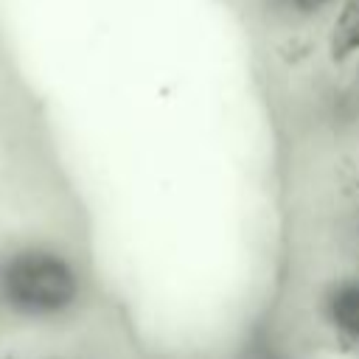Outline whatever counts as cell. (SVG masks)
I'll use <instances>...</instances> for the list:
<instances>
[{
	"instance_id": "6da1fadb",
	"label": "cell",
	"mask_w": 359,
	"mask_h": 359,
	"mask_svg": "<svg viewBox=\"0 0 359 359\" xmlns=\"http://www.w3.org/2000/svg\"><path fill=\"white\" fill-rule=\"evenodd\" d=\"M79 278L70 261L48 247H22L0 264V300L25 317H53L73 306Z\"/></svg>"
},
{
	"instance_id": "7a4b0ae2",
	"label": "cell",
	"mask_w": 359,
	"mask_h": 359,
	"mask_svg": "<svg viewBox=\"0 0 359 359\" xmlns=\"http://www.w3.org/2000/svg\"><path fill=\"white\" fill-rule=\"evenodd\" d=\"M331 56L334 62H345L359 53V0H345L331 25Z\"/></svg>"
},
{
	"instance_id": "3957f363",
	"label": "cell",
	"mask_w": 359,
	"mask_h": 359,
	"mask_svg": "<svg viewBox=\"0 0 359 359\" xmlns=\"http://www.w3.org/2000/svg\"><path fill=\"white\" fill-rule=\"evenodd\" d=\"M328 314L342 334L359 337V283H345L337 292H331Z\"/></svg>"
},
{
	"instance_id": "277c9868",
	"label": "cell",
	"mask_w": 359,
	"mask_h": 359,
	"mask_svg": "<svg viewBox=\"0 0 359 359\" xmlns=\"http://www.w3.org/2000/svg\"><path fill=\"white\" fill-rule=\"evenodd\" d=\"M289 8H294L297 14H311V11H320L323 6H328L331 0H283Z\"/></svg>"
}]
</instances>
